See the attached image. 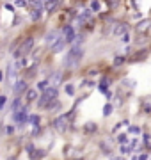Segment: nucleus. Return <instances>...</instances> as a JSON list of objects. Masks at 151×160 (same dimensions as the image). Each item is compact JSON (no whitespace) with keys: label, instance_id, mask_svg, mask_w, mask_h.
I'll return each instance as SVG.
<instances>
[{"label":"nucleus","instance_id":"obj_1","mask_svg":"<svg viewBox=\"0 0 151 160\" xmlns=\"http://www.w3.org/2000/svg\"><path fill=\"white\" fill-rule=\"evenodd\" d=\"M82 57H84V48L80 47V43H75L71 47V50L68 52L66 59H64V66L66 68H77L80 64Z\"/></svg>","mask_w":151,"mask_h":160},{"label":"nucleus","instance_id":"obj_2","mask_svg":"<svg viewBox=\"0 0 151 160\" xmlns=\"http://www.w3.org/2000/svg\"><path fill=\"white\" fill-rule=\"evenodd\" d=\"M13 119L14 123H18V126H23L25 123H29V107H21L20 110L13 112Z\"/></svg>","mask_w":151,"mask_h":160},{"label":"nucleus","instance_id":"obj_3","mask_svg":"<svg viewBox=\"0 0 151 160\" xmlns=\"http://www.w3.org/2000/svg\"><path fill=\"white\" fill-rule=\"evenodd\" d=\"M34 48V39L32 37H29L23 44H21V47H20V50L16 52V57H25L27 54H30V50Z\"/></svg>","mask_w":151,"mask_h":160},{"label":"nucleus","instance_id":"obj_4","mask_svg":"<svg viewBox=\"0 0 151 160\" xmlns=\"http://www.w3.org/2000/svg\"><path fill=\"white\" fill-rule=\"evenodd\" d=\"M128 29H130V27H128V23H123V21H121V23H116L114 25V36L116 37H123L128 32Z\"/></svg>","mask_w":151,"mask_h":160},{"label":"nucleus","instance_id":"obj_5","mask_svg":"<svg viewBox=\"0 0 151 160\" xmlns=\"http://www.w3.org/2000/svg\"><path fill=\"white\" fill-rule=\"evenodd\" d=\"M53 126L59 130V132H64L68 128V116H60V118H57L55 121H53Z\"/></svg>","mask_w":151,"mask_h":160},{"label":"nucleus","instance_id":"obj_6","mask_svg":"<svg viewBox=\"0 0 151 160\" xmlns=\"http://www.w3.org/2000/svg\"><path fill=\"white\" fill-rule=\"evenodd\" d=\"M68 44V41H66V37H59L53 44H52V52L53 54H59V52H62L64 50V47Z\"/></svg>","mask_w":151,"mask_h":160},{"label":"nucleus","instance_id":"obj_7","mask_svg":"<svg viewBox=\"0 0 151 160\" xmlns=\"http://www.w3.org/2000/svg\"><path fill=\"white\" fill-rule=\"evenodd\" d=\"M135 29H137V32H139V34H142V32H147V30L151 29V20H149V18H144V20H140L139 23H137V27H135Z\"/></svg>","mask_w":151,"mask_h":160},{"label":"nucleus","instance_id":"obj_8","mask_svg":"<svg viewBox=\"0 0 151 160\" xmlns=\"http://www.w3.org/2000/svg\"><path fill=\"white\" fill-rule=\"evenodd\" d=\"M13 91H14V94H16V96L23 94L25 91H27V82H25V80H16V84H14Z\"/></svg>","mask_w":151,"mask_h":160},{"label":"nucleus","instance_id":"obj_9","mask_svg":"<svg viewBox=\"0 0 151 160\" xmlns=\"http://www.w3.org/2000/svg\"><path fill=\"white\" fill-rule=\"evenodd\" d=\"M64 37H66V41L68 43H73L75 39H77V34H75V29L71 27V25H66V27H64Z\"/></svg>","mask_w":151,"mask_h":160},{"label":"nucleus","instance_id":"obj_10","mask_svg":"<svg viewBox=\"0 0 151 160\" xmlns=\"http://www.w3.org/2000/svg\"><path fill=\"white\" fill-rule=\"evenodd\" d=\"M52 101H53V100H50L45 93H43V94L37 98V107H39V109H46V110H48V107H50V103H52Z\"/></svg>","mask_w":151,"mask_h":160},{"label":"nucleus","instance_id":"obj_11","mask_svg":"<svg viewBox=\"0 0 151 160\" xmlns=\"http://www.w3.org/2000/svg\"><path fill=\"white\" fill-rule=\"evenodd\" d=\"M59 4H60V0H45V9L52 13V11H55V9H57V6H59Z\"/></svg>","mask_w":151,"mask_h":160},{"label":"nucleus","instance_id":"obj_12","mask_svg":"<svg viewBox=\"0 0 151 160\" xmlns=\"http://www.w3.org/2000/svg\"><path fill=\"white\" fill-rule=\"evenodd\" d=\"M59 36H60V34H59V30H52V32H48V34H46V39H45V41H46L48 44H53V43L59 39Z\"/></svg>","mask_w":151,"mask_h":160},{"label":"nucleus","instance_id":"obj_13","mask_svg":"<svg viewBox=\"0 0 151 160\" xmlns=\"http://www.w3.org/2000/svg\"><path fill=\"white\" fill-rule=\"evenodd\" d=\"M50 100H57V85H53V87H48V89H45L43 91Z\"/></svg>","mask_w":151,"mask_h":160},{"label":"nucleus","instance_id":"obj_14","mask_svg":"<svg viewBox=\"0 0 151 160\" xmlns=\"http://www.w3.org/2000/svg\"><path fill=\"white\" fill-rule=\"evenodd\" d=\"M20 107H21V100H20V96H16L9 109H11V112H16V110H20Z\"/></svg>","mask_w":151,"mask_h":160},{"label":"nucleus","instance_id":"obj_15","mask_svg":"<svg viewBox=\"0 0 151 160\" xmlns=\"http://www.w3.org/2000/svg\"><path fill=\"white\" fill-rule=\"evenodd\" d=\"M41 4H36V7L32 9V20H39L41 18Z\"/></svg>","mask_w":151,"mask_h":160},{"label":"nucleus","instance_id":"obj_16","mask_svg":"<svg viewBox=\"0 0 151 160\" xmlns=\"http://www.w3.org/2000/svg\"><path fill=\"white\" fill-rule=\"evenodd\" d=\"M60 80H62V71H55V73L52 75V78H50V82H53V85L60 84Z\"/></svg>","mask_w":151,"mask_h":160},{"label":"nucleus","instance_id":"obj_17","mask_svg":"<svg viewBox=\"0 0 151 160\" xmlns=\"http://www.w3.org/2000/svg\"><path fill=\"white\" fill-rule=\"evenodd\" d=\"M27 100H29V101H34V100H37V91H36V89H30V91H27Z\"/></svg>","mask_w":151,"mask_h":160},{"label":"nucleus","instance_id":"obj_18","mask_svg":"<svg viewBox=\"0 0 151 160\" xmlns=\"http://www.w3.org/2000/svg\"><path fill=\"white\" fill-rule=\"evenodd\" d=\"M50 84H52L50 80H41V82L37 84V89H39V91H45V89H48V87H50Z\"/></svg>","mask_w":151,"mask_h":160},{"label":"nucleus","instance_id":"obj_19","mask_svg":"<svg viewBox=\"0 0 151 160\" xmlns=\"http://www.w3.org/2000/svg\"><path fill=\"white\" fill-rule=\"evenodd\" d=\"M29 123L34 125V126H39V116H37V114H32V116H29Z\"/></svg>","mask_w":151,"mask_h":160},{"label":"nucleus","instance_id":"obj_20","mask_svg":"<svg viewBox=\"0 0 151 160\" xmlns=\"http://www.w3.org/2000/svg\"><path fill=\"white\" fill-rule=\"evenodd\" d=\"M64 89H66V94L68 96H73L75 94V85L73 84H66V87H64Z\"/></svg>","mask_w":151,"mask_h":160},{"label":"nucleus","instance_id":"obj_21","mask_svg":"<svg viewBox=\"0 0 151 160\" xmlns=\"http://www.w3.org/2000/svg\"><path fill=\"white\" fill-rule=\"evenodd\" d=\"M112 109H114V107H112L110 103H107V105L103 107V116H110V114H112Z\"/></svg>","mask_w":151,"mask_h":160},{"label":"nucleus","instance_id":"obj_22","mask_svg":"<svg viewBox=\"0 0 151 160\" xmlns=\"http://www.w3.org/2000/svg\"><path fill=\"white\" fill-rule=\"evenodd\" d=\"M117 141H119V144H126V142H128V135H126V133L117 135Z\"/></svg>","mask_w":151,"mask_h":160},{"label":"nucleus","instance_id":"obj_23","mask_svg":"<svg viewBox=\"0 0 151 160\" xmlns=\"http://www.w3.org/2000/svg\"><path fill=\"white\" fill-rule=\"evenodd\" d=\"M91 11H100V2H98V0H93V2H91Z\"/></svg>","mask_w":151,"mask_h":160},{"label":"nucleus","instance_id":"obj_24","mask_svg":"<svg viewBox=\"0 0 151 160\" xmlns=\"http://www.w3.org/2000/svg\"><path fill=\"white\" fill-rule=\"evenodd\" d=\"M123 62H124V57H121V55H119V57H116V59H114V64H116V66H121V64H123Z\"/></svg>","mask_w":151,"mask_h":160},{"label":"nucleus","instance_id":"obj_25","mask_svg":"<svg viewBox=\"0 0 151 160\" xmlns=\"http://www.w3.org/2000/svg\"><path fill=\"white\" fill-rule=\"evenodd\" d=\"M6 101H7V96H0V110L4 109V105H6Z\"/></svg>","mask_w":151,"mask_h":160},{"label":"nucleus","instance_id":"obj_26","mask_svg":"<svg viewBox=\"0 0 151 160\" xmlns=\"http://www.w3.org/2000/svg\"><path fill=\"white\" fill-rule=\"evenodd\" d=\"M16 6H18V7H23V6H27V0H18V2H16Z\"/></svg>","mask_w":151,"mask_h":160},{"label":"nucleus","instance_id":"obj_27","mask_svg":"<svg viewBox=\"0 0 151 160\" xmlns=\"http://www.w3.org/2000/svg\"><path fill=\"white\" fill-rule=\"evenodd\" d=\"M140 130L137 128V126H130V133H139Z\"/></svg>","mask_w":151,"mask_h":160},{"label":"nucleus","instance_id":"obj_28","mask_svg":"<svg viewBox=\"0 0 151 160\" xmlns=\"http://www.w3.org/2000/svg\"><path fill=\"white\" fill-rule=\"evenodd\" d=\"M85 130H89V132H93V130H96V125H87V126H85Z\"/></svg>","mask_w":151,"mask_h":160},{"label":"nucleus","instance_id":"obj_29","mask_svg":"<svg viewBox=\"0 0 151 160\" xmlns=\"http://www.w3.org/2000/svg\"><path fill=\"white\" fill-rule=\"evenodd\" d=\"M121 39H123V41H124V43H128V41H130V36H128V32H126V34H124V36H123V37H121Z\"/></svg>","mask_w":151,"mask_h":160},{"label":"nucleus","instance_id":"obj_30","mask_svg":"<svg viewBox=\"0 0 151 160\" xmlns=\"http://www.w3.org/2000/svg\"><path fill=\"white\" fill-rule=\"evenodd\" d=\"M0 82H4V73L0 71Z\"/></svg>","mask_w":151,"mask_h":160}]
</instances>
